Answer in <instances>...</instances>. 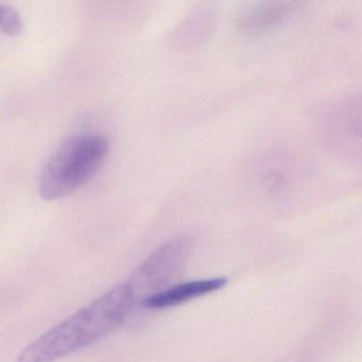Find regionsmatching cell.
Wrapping results in <instances>:
<instances>
[{"instance_id": "cell-1", "label": "cell", "mask_w": 362, "mask_h": 362, "mask_svg": "<svg viewBox=\"0 0 362 362\" xmlns=\"http://www.w3.org/2000/svg\"><path fill=\"white\" fill-rule=\"evenodd\" d=\"M127 282L81 308L25 346L16 362H54L97 344L116 331L137 305Z\"/></svg>"}, {"instance_id": "cell-2", "label": "cell", "mask_w": 362, "mask_h": 362, "mask_svg": "<svg viewBox=\"0 0 362 362\" xmlns=\"http://www.w3.org/2000/svg\"><path fill=\"white\" fill-rule=\"evenodd\" d=\"M108 150L110 142L103 134L89 132L68 138L42 168L40 196L53 201L71 195L99 171Z\"/></svg>"}, {"instance_id": "cell-3", "label": "cell", "mask_w": 362, "mask_h": 362, "mask_svg": "<svg viewBox=\"0 0 362 362\" xmlns=\"http://www.w3.org/2000/svg\"><path fill=\"white\" fill-rule=\"evenodd\" d=\"M193 240L189 236H178L163 242L133 274L125 281L138 304L165 287L180 273L191 254Z\"/></svg>"}, {"instance_id": "cell-4", "label": "cell", "mask_w": 362, "mask_h": 362, "mask_svg": "<svg viewBox=\"0 0 362 362\" xmlns=\"http://www.w3.org/2000/svg\"><path fill=\"white\" fill-rule=\"evenodd\" d=\"M301 2L291 0L252 2L236 12L234 25L247 35H261L280 27L299 10Z\"/></svg>"}, {"instance_id": "cell-5", "label": "cell", "mask_w": 362, "mask_h": 362, "mask_svg": "<svg viewBox=\"0 0 362 362\" xmlns=\"http://www.w3.org/2000/svg\"><path fill=\"white\" fill-rule=\"evenodd\" d=\"M226 278H211L191 281L175 286L168 287L144 302L142 306L150 310H165L187 303L192 300L218 291L227 285Z\"/></svg>"}, {"instance_id": "cell-6", "label": "cell", "mask_w": 362, "mask_h": 362, "mask_svg": "<svg viewBox=\"0 0 362 362\" xmlns=\"http://www.w3.org/2000/svg\"><path fill=\"white\" fill-rule=\"evenodd\" d=\"M0 31L8 36H17L23 33V18L16 9L0 4Z\"/></svg>"}]
</instances>
